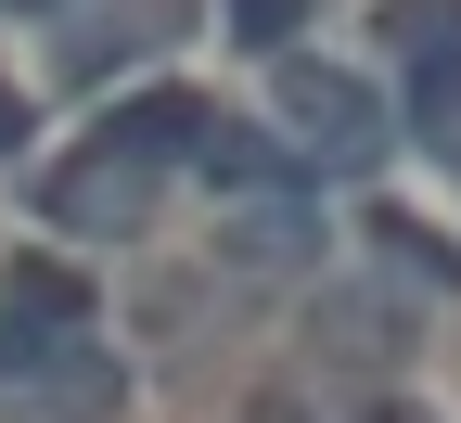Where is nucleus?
Segmentation results:
<instances>
[{"label":"nucleus","instance_id":"f257e3e1","mask_svg":"<svg viewBox=\"0 0 461 423\" xmlns=\"http://www.w3.org/2000/svg\"><path fill=\"white\" fill-rule=\"evenodd\" d=\"M269 103H282V154H295V167H321V179H359V167H384V142H397L359 65L269 51Z\"/></svg>","mask_w":461,"mask_h":423},{"label":"nucleus","instance_id":"f03ea898","mask_svg":"<svg viewBox=\"0 0 461 423\" xmlns=\"http://www.w3.org/2000/svg\"><path fill=\"white\" fill-rule=\"evenodd\" d=\"M39 218H51V231H141V218H154V167L115 154V142H90L77 167L39 179Z\"/></svg>","mask_w":461,"mask_h":423},{"label":"nucleus","instance_id":"7ed1b4c3","mask_svg":"<svg viewBox=\"0 0 461 423\" xmlns=\"http://www.w3.org/2000/svg\"><path fill=\"white\" fill-rule=\"evenodd\" d=\"M65 334H90V282L65 257H14V270H0V359L65 346Z\"/></svg>","mask_w":461,"mask_h":423},{"label":"nucleus","instance_id":"20e7f679","mask_svg":"<svg viewBox=\"0 0 461 423\" xmlns=\"http://www.w3.org/2000/svg\"><path fill=\"white\" fill-rule=\"evenodd\" d=\"M384 39H397V65H411V115L461 90V0H397Z\"/></svg>","mask_w":461,"mask_h":423},{"label":"nucleus","instance_id":"39448f33","mask_svg":"<svg viewBox=\"0 0 461 423\" xmlns=\"http://www.w3.org/2000/svg\"><path fill=\"white\" fill-rule=\"evenodd\" d=\"M205 115H218V103H193V90H141V103H115V129H103V142H115V154H141V167H180V154L205 142Z\"/></svg>","mask_w":461,"mask_h":423},{"label":"nucleus","instance_id":"423d86ee","mask_svg":"<svg viewBox=\"0 0 461 423\" xmlns=\"http://www.w3.org/2000/svg\"><path fill=\"white\" fill-rule=\"evenodd\" d=\"M193 167L218 179V193H257V206H282V193H295V154H282V142H257V129H230V115H205Z\"/></svg>","mask_w":461,"mask_h":423},{"label":"nucleus","instance_id":"0eeeda50","mask_svg":"<svg viewBox=\"0 0 461 423\" xmlns=\"http://www.w3.org/2000/svg\"><path fill=\"white\" fill-rule=\"evenodd\" d=\"M359 231H372V257H384L397 282H423V295H461V257H448V244H423V218H397V206H372Z\"/></svg>","mask_w":461,"mask_h":423},{"label":"nucleus","instance_id":"6e6552de","mask_svg":"<svg viewBox=\"0 0 461 423\" xmlns=\"http://www.w3.org/2000/svg\"><path fill=\"white\" fill-rule=\"evenodd\" d=\"M321 321H333V359H359V372H384V359L411 346V334H397V308H384V295H321Z\"/></svg>","mask_w":461,"mask_h":423},{"label":"nucleus","instance_id":"1a4fd4ad","mask_svg":"<svg viewBox=\"0 0 461 423\" xmlns=\"http://www.w3.org/2000/svg\"><path fill=\"white\" fill-rule=\"evenodd\" d=\"M411 129H423V154H448V167H461V90H448V103H423Z\"/></svg>","mask_w":461,"mask_h":423},{"label":"nucleus","instance_id":"9d476101","mask_svg":"<svg viewBox=\"0 0 461 423\" xmlns=\"http://www.w3.org/2000/svg\"><path fill=\"white\" fill-rule=\"evenodd\" d=\"M26 142V90H0V154H14Z\"/></svg>","mask_w":461,"mask_h":423},{"label":"nucleus","instance_id":"9b49d317","mask_svg":"<svg viewBox=\"0 0 461 423\" xmlns=\"http://www.w3.org/2000/svg\"><path fill=\"white\" fill-rule=\"evenodd\" d=\"M372 423H436V410H397V398H384V410H372Z\"/></svg>","mask_w":461,"mask_h":423},{"label":"nucleus","instance_id":"f8f14e48","mask_svg":"<svg viewBox=\"0 0 461 423\" xmlns=\"http://www.w3.org/2000/svg\"><path fill=\"white\" fill-rule=\"evenodd\" d=\"M26 14H51V0H26Z\"/></svg>","mask_w":461,"mask_h":423}]
</instances>
